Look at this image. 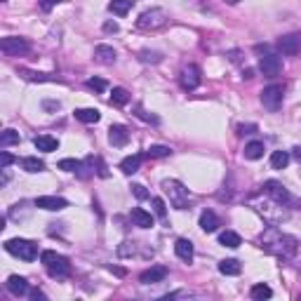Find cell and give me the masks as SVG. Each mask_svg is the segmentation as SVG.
<instances>
[{"mask_svg": "<svg viewBox=\"0 0 301 301\" xmlns=\"http://www.w3.org/2000/svg\"><path fill=\"white\" fill-rule=\"evenodd\" d=\"M104 31H106V33H118V24L116 21H106V24H104Z\"/></svg>", "mask_w": 301, "mask_h": 301, "instance_id": "obj_44", "label": "cell"}, {"mask_svg": "<svg viewBox=\"0 0 301 301\" xmlns=\"http://www.w3.org/2000/svg\"><path fill=\"white\" fill-rule=\"evenodd\" d=\"M127 102H130V92L125 87H113V92H111V106H125Z\"/></svg>", "mask_w": 301, "mask_h": 301, "instance_id": "obj_30", "label": "cell"}, {"mask_svg": "<svg viewBox=\"0 0 301 301\" xmlns=\"http://www.w3.org/2000/svg\"><path fill=\"white\" fill-rule=\"evenodd\" d=\"M224 3H228V5H238L240 0H224Z\"/></svg>", "mask_w": 301, "mask_h": 301, "instance_id": "obj_50", "label": "cell"}, {"mask_svg": "<svg viewBox=\"0 0 301 301\" xmlns=\"http://www.w3.org/2000/svg\"><path fill=\"white\" fill-rule=\"evenodd\" d=\"M12 144H19V132L5 130L3 134H0V146H3V148H7V146H12Z\"/></svg>", "mask_w": 301, "mask_h": 301, "instance_id": "obj_32", "label": "cell"}, {"mask_svg": "<svg viewBox=\"0 0 301 301\" xmlns=\"http://www.w3.org/2000/svg\"><path fill=\"white\" fill-rule=\"evenodd\" d=\"M0 49H3L7 57H21V55H26L31 47H28V42L24 40V38L7 35V38H3V40H0Z\"/></svg>", "mask_w": 301, "mask_h": 301, "instance_id": "obj_7", "label": "cell"}, {"mask_svg": "<svg viewBox=\"0 0 301 301\" xmlns=\"http://www.w3.org/2000/svg\"><path fill=\"white\" fill-rule=\"evenodd\" d=\"M59 170H64V172H78V170H80V163H78V160H73V158H64V160H59Z\"/></svg>", "mask_w": 301, "mask_h": 301, "instance_id": "obj_35", "label": "cell"}, {"mask_svg": "<svg viewBox=\"0 0 301 301\" xmlns=\"http://www.w3.org/2000/svg\"><path fill=\"white\" fill-rule=\"evenodd\" d=\"M165 24H167V12L160 10V7L146 10V12L139 14V19H137V28H141V31H158Z\"/></svg>", "mask_w": 301, "mask_h": 301, "instance_id": "obj_4", "label": "cell"}, {"mask_svg": "<svg viewBox=\"0 0 301 301\" xmlns=\"http://www.w3.org/2000/svg\"><path fill=\"white\" fill-rule=\"evenodd\" d=\"M45 109H59V102H45Z\"/></svg>", "mask_w": 301, "mask_h": 301, "instance_id": "obj_48", "label": "cell"}, {"mask_svg": "<svg viewBox=\"0 0 301 301\" xmlns=\"http://www.w3.org/2000/svg\"><path fill=\"white\" fill-rule=\"evenodd\" d=\"M132 7H134V0H111L109 3V10L113 14H118V17H125Z\"/></svg>", "mask_w": 301, "mask_h": 301, "instance_id": "obj_21", "label": "cell"}, {"mask_svg": "<svg viewBox=\"0 0 301 301\" xmlns=\"http://www.w3.org/2000/svg\"><path fill=\"white\" fill-rule=\"evenodd\" d=\"M12 163H14V156H10L7 150H3V153H0V170H7Z\"/></svg>", "mask_w": 301, "mask_h": 301, "instance_id": "obj_39", "label": "cell"}, {"mask_svg": "<svg viewBox=\"0 0 301 301\" xmlns=\"http://www.w3.org/2000/svg\"><path fill=\"white\" fill-rule=\"evenodd\" d=\"M5 249L12 257H19L24 261H33L38 257V247L31 242V240H24V238H12L5 242Z\"/></svg>", "mask_w": 301, "mask_h": 301, "instance_id": "obj_5", "label": "cell"}, {"mask_svg": "<svg viewBox=\"0 0 301 301\" xmlns=\"http://www.w3.org/2000/svg\"><path fill=\"white\" fill-rule=\"evenodd\" d=\"M153 210H156V214L163 219L165 214H167V205H165V200L163 198H153Z\"/></svg>", "mask_w": 301, "mask_h": 301, "instance_id": "obj_38", "label": "cell"}, {"mask_svg": "<svg viewBox=\"0 0 301 301\" xmlns=\"http://www.w3.org/2000/svg\"><path fill=\"white\" fill-rule=\"evenodd\" d=\"M259 71L266 75V78H275V75L282 73V59L278 55L266 52V55L261 57V62H259Z\"/></svg>", "mask_w": 301, "mask_h": 301, "instance_id": "obj_9", "label": "cell"}, {"mask_svg": "<svg viewBox=\"0 0 301 301\" xmlns=\"http://www.w3.org/2000/svg\"><path fill=\"white\" fill-rule=\"evenodd\" d=\"M33 146L38 150H42V153H52V150L59 148V141L55 137H49V134H40V137L33 139Z\"/></svg>", "mask_w": 301, "mask_h": 301, "instance_id": "obj_19", "label": "cell"}, {"mask_svg": "<svg viewBox=\"0 0 301 301\" xmlns=\"http://www.w3.org/2000/svg\"><path fill=\"white\" fill-rule=\"evenodd\" d=\"M139 62L160 64V62H163V55H160V52H150V49H141V52H139Z\"/></svg>", "mask_w": 301, "mask_h": 301, "instance_id": "obj_33", "label": "cell"}, {"mask_svg": "<svg viewBox=\"0 0 301 301\" xmlns=\"http://www.w3.org/2000/svg\"><path fill=\"white\" fill-rule=\"evenodd\" d=\"M287 165H289L287 150H273V156H271V167H273V170H285Z\"/></svg>", "mask_w": 301, "mask_h": 301, "instance_id": "obj_27", "label": "cell"}, {"mask_svg": "<svg viewBox=\"0 0 301 301\" xmlns=\"http://www.w3.org/2000/svg\"><path fill=\"white\" fill-rule=\"evenodd\" d=\"M75 118L80 120V123H99V118H102V113L96 109H78L75 111Z\"/></svg>", "mask_w": 301, "mask_h": 301, "instance_id": "obj_24", "label": "cell"}, {"mask_svg": "<svg viewBox=\"0 0 301 301\" xmlns=\"http://www.w3.org/2000/svg\"><path fill=\"white\" fill-rule=\"evenodd\" d=\"M21 167H24L26 172H31V174H38V172L45 170V163H42L40 158L28 156V158H24V160H21Z\"/></svg>", "mask_w": 301, "mask_h": 301, "instance_id": "obj_28", "label": "cell"}, {"mask_svg": "<svg viewBox=\"0 0 301 301\" xmlns=\"http://www.w3.org/2000/svg\"><path fill=\"white\" fill-rule=\"evenodd\" d=\"M242 78H245V80H252V78H254V71H252V69H245V71H242Z\"/></svg>", "mask_w": 301, "mask_h": 301, "instance_id": "obj_46", "label": "cell"}, {"mask_svg": "<svg viewBox=\"0 0 301 301\" xmlns=\"http://www.w3.org/2000/svg\"><path fill=\"white\" fill-rule=\"evenodd\" d=\"M5 287L12 296H24L28 292V282H26V278H21V275H10V280L5 282Z\"/></svg>", "mask_w": 301, "mask_h": 301, "instance_id": "obj_14", "label": "cell"}, {"mask_svg": "<svg viewBox=\"0 0 301 301\" xmlns=\"http://www.w3.org/2000/svg\"><path fill=\"white\" fill-rule=\"evenodd\" d=\"M200 228L205 233H214L219 228V217L214 212H210V210H205V212L200 214Z\"/></svg>", "mask_w": 301, "mask_h": 301, "instance_id": "obj_20", "label": "cell"}, {"mask_svg": "<svg viewBox=\"0 0 301 301\" xmlns=\"http://www.w3.org/2000/svg\"><path fill=\"white\" fill-rule=\"evenodd\" d=\"M264 193H266L268 198L273 200L275 205H282V207H285L289 200H292L289 191L280 184V181H266V184H264Z\"/></svg>", "mask_w": 301, "mask_h": 301, "instance_id": "obj_8", "label": "cell"}, {"mask_svg": "<svg viewBox=\"0 0 301 301\" xmlns=\"http://www.w3.org/2000/svg\"><path fill=\"white\" fill-rule=\"evenodd\" d=\"M87 87L94 89V92H104V89L109 87V85H106V80H104V78H89V80H87Z\"/></svg>", "mask_w": 301, "mask_h": 301, "instance_id": "obj_37", "label": "cell"}, {"mask_svg": "<svg viewBox=\"0 0 301 301\" xmlns=\"http://www.w3.org/2000/svg\"><path fill=\"white\" fill-rule=\"evenodd\" d=\"M132 193H134L139 200H146V198H148V191H146L141 184H134V186H132Z\"/></svg>", "mask_w": 301, "mask_h": 301, "instance_id": "obj_40", "label": "cell"}, {"mask_svg": "<svg viewBox=\"0 0 301 301\" xmlns=\"http://www.w3.org/2000/svg\"><path fill=\"white\" fill-rule=\"evenodd\" d=\"M259 242H261V249H266L268 254H273V257H278V259H292V257L296 254V249H299L296 238L278 231L275 226L266 228V233L261 235Z\"/></svg>", "mask_w": 301, "mask_h": 301, "instance_id": "obj_1", "label": "cell"}, {"mask_svg": "<svg viewBox=\"0 0 301 301\" xmlns=\"http://www.w3.org/2000/svg\"><path fill=\"white\" fill-rule=\"evenodd\" d=\"M174 252H177V257L181 261H186V264H191L193 261V242L186 238H179L177 245H174Z\"/></svg>", "mask_w": 301, "mask_h": 301, "instance_id": "obj_18", "label": "cell"}, {"mask_svg": "<svg viewBox=\"0 0 301 301\" xmlns=\"http://www.w3.org/2000/svg\"><path fill=\"white\" fill-rule=\"evenodd\" d=\"M249 296H252L254 301H264V299H271V296H273V289L268 287V285H264V282H259V285H254V287L249 289Z\"/></svg>", "mask_w": 301, "mask_h": 301, "instance_id": "obj_25", "label": "cell"}, {"mask_svg": "<svg viewBox=\"0 0 301 301\" xmlns=\"http://www.w3.org/2000/svg\"><path fill=\"white\" fill-rule=\"evenodd\" d=\"M59 3H62V0H40V7L45 10V12H49V10H52L55 5H59Z\"/></svg>", "mask_w": 301, "mask_h": 301, "instance_id": "obj_42", "label": "cell"}, {"mask_svg": "<svg viewBox=\"0 0 301 301\" xmlns=\"http://www.w3.org/2000/svg\"><path fill=\"white\" fill-rule=\"evenodd\" d=\"M200 80H203V75H200V69L195 64H188V66L181 71V87H184L186 92H193V89L200 85Z\"/></svg>", "mask_w": 301, "mask_h": 301, "instance_id": "obj_10", "label": "cell"}, {"mask_svg": "<svg viewBox=\"0 0 301 301\" xmlns=\"http://www.w3.org/2000/svg\"><path fill=\"white\" fill-rule=\"evenodd\" d=\"M278 47H280L282 55L287 57H294L301 52V35L299 33H289V35H282L278 40Z\"/></svg>", "mask_w": 301, "mask_h": 301, "instance_id": "obj_11", "label": "cell"}, {"mask_svg": "<svg viewBox=\"0 0 301 301\" xmlns=\"http://www.w3.org/2000/svg\"><path fill=\"white\" fill-rule=\"evenodd\" d=\"M165 278H167V268L165 266H150L139 275V280L144 282V285H156V282H163Z\"/></svg>", "mask_w": 301, "mask_h": 301, "instance_id": "obj_13", "label": "cell"}, {"mask_svg": "<svg viewBox=\"0 0 301 301\" xmlns=\"http://www.w3.org/2000/svg\"><path fill=\"white\" fill-rule=\"evenodd\" d=\"M21 75L26 78V80H35V82H59V78L49 73H33V71H21Z\"/></svg>", "mask_w": 301, "mask_h": 301, "instance_id": "obj_31", "label": "cell"}, {"mask_svg": "<svg viewBox=\"0 0 301 301\" xmlns=\"http://www.w3.org/2000/svg\"><path fill=\"white\" fill-rule=\"evenodd\" d=\"M219 242L224 247H231V249H235V247H240L242 245V240H240V235L235 231H224L219 235Z\"/></svg>", "mask_w": 301, "mask_h": 301, "instance_id": "obj_29", "label": "cell"}, {"mask_svg": "<svg viewBox=\"0 0 301 301\" xmlns=\"http://www.w3.org/2000/svg\"><path fill=\"white\" fill-rule=\"evenodd\" d=\"M35 207L47 210V212H59L64 207H69V203L59 195H40V198H35Z\"/></svg>", "mask_w": 301, "mask_h": 301, "instance_id": "obj_12", "label": "cell"}, {"mask_svg": "<svg viewBox=\"0 0 301 301\" xmlns=\"http://www.w3.org/2000/svg\"><path fill=\"white\" fill-rule=\"evenodd\" d=\"M292 156H294L296 160L301 163V146H294V148H292Z\"/></svg>", "mask_w": 301, "mask_h": 301, "instance_id": "obj_47", "label": "cell"}, {"mask_svg": "<svg viewBox=\"0 0 301 301\" xmlns=\"http://www.w3.org/2000/svg\"><path fill=\"white\" fill-rule=\"evenodd\" d=\"M109 141L113 146H125L130 141V130H127L125 125H113L109 130Z\"/></svg>", "mask_w": 301, "mask_h": 301, "instance_id": "obj_15", "label": "cell"}, {"mask_svg": "<svg viewBox=\"0 0 301 301\" xmlns=\"http://www.w3.org/2000/svg\"><path fill=\"white\" fill-rule=\"evenodd\" d=\"M40 261L45 264V268H47V273L52 275V278H66V275L71 273L69 259L62 257V254L52 252V249H45V252L40 254Z\"/></svg>", "mask_w": 301, "mask_h": 301, "instance_id": "obj_2", "label": "cell"}, {"mask_svg": "<svg viewBox=\"0 0 301 301\" xmlns=\"http://www.w3.org/2000/svg\"><path fill=\"white\" fill-rule=\"evenodd\" d=\"M31 296H33L35 301H38V299H45V294H42V292H38V289H35V292H33V294H31Z\"/></svg>", "mask_w": 301, "mask_h": 301, "instance_id": "obj_49", "label": "cell"}, {"mask_svg": "<svg viewBox=\"0 0 301 301\" xmlns=\"http://www.w3.org/2000/svg\"><path fill=\"white\" fill-rule=\"evenodd\" d=\"M163 191L170 195V203L177 207V210H186V207H188V188H184L181 181H177V179H165Z\"/></svg>", "mask_w": 301, "mask_h": 301, "instance_id": "obj_3", "label": "cell"}, {"mask_svg": "<svg viewBox=\"0 0 301 301\" xmlns=\"http://www.w3.org/2000/svg\"><path fill=\"white\" fill-rule=\"evenodd\" d=\"M240 271H242V266L238 259H224L219 264V273L224 275H240Z\"/></svg>", "mask_w": 301, "mask_h": 301, "instance_id": "obj_26", "label": "cell"}, {"mask_svg": "<svg viewBox=\"0 0 301 301\" xmlns=\"http://www.w3.org/2000/svg\"><path fill=\"white\" fill-rule=\"evenodd\" d=\"M261 104H264V109L268 111H280L282 106V87L280 85H268V87L261 89Z\"/></svg>", "mask_w": 301, "mask_h": 301, "instance_id": "obj_6", "label": "cell"}, {"mask_svg": "<svg viewBox=\"0 0 301 301\" xmlns=\"http://www.w3.org/2000/svg\"><path fill=\"white\" fill-rule=\"evenodd\" d=\"M130 219L134 221V226H139V228H150V226H153V214L146 212L144 207H132Z\"/></svg>", "mask_w": 301, "mask_h": 301, "instance_id": "obj_16", "label": "cell"}, {"mask_svg": "<svg viewBox=\"0 0 301 301\" xmlns=\"http://www.w3.org/2000/svg\"><path fill=\"white\" fill-rule=\"evenodd\" d=\"M94 59L99 64H104V66H111V64H116V49L111 47V45H96Z\"/></svg>", "mask_w": 301, "mask_h": 301, "instance_id": "obj_17", "label": "cell"}, {"mask_svg": "<svg viewBox=\"0 0 301 301\" xmlns=\"http://www.w3.org/2000/svg\"><path fill=\"white\" fill-rule=\"evenodd\" d=\"M125 247H120V249H118V254H120V257H127V254H132L134 252V247H132V242H123Z\"/></svg>", "mask_w": 301, "mask_h": 301, "instance_id": "obj_43", "label": "cell"}, {"mask_svg": "<svg viewBox=\"0 0 301 301\" xmlns=\"http://www.w3.org/2000/svg\"><path fill=\"white\" fill-rule=\"evenodd\" d=\"M257 130V125H240V134H252Z\"/></svg>", "mask_w": 301, "mask_h": 301, "instance_id": "obj_45", "label": "cell"}, {"mask_svg": "<svg viewBox=\"0 0 301 301\" xmlns=\"http://www.w3.org/2000/svg\"><path fill=\"white\" fill-rule=\"evenodd\" d=\"M137 116L141 118V120H146V123H153V125H158V118H156V116H148V113H146V111H141V109L137 111Z\"/></svg>", "mask_w": 301, "mask_h": 301, "instance_id": "obj_41", "label": "cell"}, {"mask_svg": "<svg viewBox=\"0 0 301 301\" xmlns=\"http://www.w3.org/2000/svg\"><path fill=\"white\" fill-rule=\"evenodd\" d=\"M170 153H172L170 146H160V144H156V146H150V148L146 150V158H167Z\"/></svg>", "mask_w": 301, "mask_h": 301, "instance_id": "obj_34", "label": "cell"}, {"mask_svg": "<svg viewBox=\"0 0 301 301\" xmlns=\"http://www.w3.org/2000/svg\"><path fill=\"white\" fill-rule=\"evenodd\" d=\"M264 150H266V148H264V141H249L242 153H245L247 160H259V158L264 156Z\"/></svg>", "mask_w": 301, "mask_h": 301, "instance_id": "obj_22", "label": "cell"}, {"mask_svg": "<svg viewBox=\"0 0 301 301\" xmlns=\"http://www.w3.org/2000/svg\"><path fill=\"white\" fill-rule=\"evenodd\" d=\"M141 160H144V156H127L123 163H120V170H123L125 174H134V172H139Z\"/></svg>", "mask_w": 301, "mask_h": 301, "instance_id": "obj_23", "label": "cell"}, {"mask_svg": "<svg viewBox=\"0 0 301 301\" xmlns=\"http://www.w3.org/2000/svg\"><path fill=\"white\" fill-rule=\"evenodd\" d=\"M3 3H5V0H3Z\"/></svg>", "mask_w": 301, "mask_h": 301, "instance_id": "obj_51", "label": "cell"}, {"mask_svg": "<svg viewBox=\"0 0 301 301\" xmlns=\"http://www.w3.org/2000/svg\"><path fill=\"white\" fill-rule=\"evenodd\" d=\"M92 165H94V158H87V160H85V163H80V170L75 172V174H78V177H80V179H87L89 174H92V172H94V170H89V167H92Z\"/></svg>", "mask_w": 301, "mask_h": 301, "instance_id": "obj_36", "label": "cell"}]
</instances>
